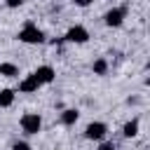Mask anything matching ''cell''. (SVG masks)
<instances>
[{"mask_svg":"<svg viewBox=\"0 0 150 150\" xmlns=\"http://www.w3.org/2000/svg\"><path fill=\"white\" fill-rule=\"evenodd\" d=\"M98 150H117V148H115V143H101Z\"/></svg>","mask_w":150,"mask_h":150,"instance_id":"obj_15","label":"cell"},{"mask_svg":"<svg viewBox=\"0 0 150 150\" xmlns=\"http://www.w3.org/2000/svg\"><path fill=\"white\" fill-rule=\"evenodd\" d=\"M108 61L105 59H96L94 63H91V70H94V75H108Z\"/></svg>","mask_w":150,"mask_h":150,"instance_id":"obj_12","label":"cell"},{"mask_svg":"<svg viewBox=\"0 0 150 150\" xmlns=\"http://www.w3.org/2000/svg\"><path fill=\"white\" fill-rule=\"evenodd\" d=\"M63 40H66V42H75V45H84V42L89 40V30H87L84 26H70V28L66 30Z\"/></svg>","mask_w":150,"mask_h":150,"instance_id":"obj_5","label":"cell"},{"mask_svg":"<svg viewBox=\"0 0 150 150\" xmlns=\"http://www.w3.org/2000/svg\"><path fill=\"white\" fill-rule=\"evenodd\" d=\"M40 87H42V84H40V80H38L33 73L26 75V77L19 82V91H21V94H33V91H38Z\"/></svg>","mask_w":150,"mask_h":150,"instance_id":"obj_7","label":"cell"},{"mask_svg":"<svg viewBox=\"0 0 150 150\" xmlns=\"http://www.w3.org/2000/svg\"><path fill=\"white\" fill-rule=\"evenodd\" d=\"M26 0H5V5L9 7V9H16V7H21Z\"/></svg>","mask_w":150,"mask_h":150,"instance_id":"obj_14","label":"cell"},{"mask_svg":"<svg viewBox=\"0 0 150 150\" xmlns=\"http://www.w3.org/2000/svg\"><path fill=\"white\" fill-rule=\"evenodd\" d=\"M14 103V89H0V108H9Z\"/></svg>","mask_w":150,"mask_h":150,"instance_id":"obj_11","label":"cell"},{"mask_svg":"<svg viewBox=\"0 0 150 150\" xmlns=\"http://www.w3.org/2000/svg\"><path fill=\"white\" fill-rule=\"evenodd\" d=\"M138 127H141L138 117H131L129 122H124V127H122V136H124V138H134V136L138 134Z\"/></svg>","mask_w":150,"mask_h":150,"instance_id":"obj_8","label":"cell"},{"mask_svg":"<svg viewBox=\"0 0 150 150\" xmlns=\"http://www.w3.org/2000/svg\"><path fill=\"white\" fill-rule=\"evenodd\" d=\"M16 38H19V42H23V45H42V42H45V33H42L35 23H30V21L19 30Z\"/></svg>","mask_w":150,"mask_h":150,"instance_id":"obj_1","label":"cell"},{"mask_svg":"<svg viewBox=\"0 0 150 150\" xmlns=\"http://www.w3.org/2000/svg\"><path fill=\"white\" fill-rule=\"evenodd\" d=\"M77 117H80V112H77L75 108H66V110L61 112V124H63V127H73V124L77 122Z\"/></svg>","mask_w":150,"mask_h":150,"instance_id":"obj_9","label":"cell"},{"mask_svg":"<svg viewBox=\"0 0 150 150\" xmlns=\"http://www.w3.org/2000/svg\"><path fill=\"white\" fill-rule=\"evenodd\" d=\"M0 75L2 77H19V66L9 63V61H2L0 63Z\"/></svg>","mask_w":150,"mask_h":150,"instance_id":"obj_10","label":"cell"},{"mask_svg":"<svg viewBox=\"0 0 150 150\" xmlns=\"http://www.w3.org/2000/svg\"><path fill=\"white\" fill-rule=\"evenodd\" d=\"M77 7H87V5H91V0H73Z\"/></svg>","mask_w":150,"mask_h":150,"instance_id":"obj_16","label":"cell"},{"mask_svg":"<svg viewBox=\"0 0 150 150\" xmlns=\"http://www.w3.org/2000/svg\"><path fill=\"white\" fill-rule=\"evenodd\" d=\"M33 75L40 80V84H49V82H54V77H56V70H54L52 66H38V68L33 70Z\"/></svg>","mask_w":150,"mask_h":150,"instance_id":"obj_6","label":"cell"},{"mask_svg":"<svg viewBox=\"0 0 150 150\" xmlns=\"http://www.w3.org/2000/svg\"><path fill=\"white\" fill-rule=\"evenodd\" d=\"M19 124H21V131L26 136H38L40 129H42V117L38 112H23L21 120H19Z\"/></svg>","mask_w":150,"mask_h":150,"instance_id":"obj_2","label":"cell"},{"mask_svg":"<svg viewBox=\"0 0 150 150\" xmlns=\"http://www.w3.org/2000/svg\"><path fill=\"white\" fill-rule=\"evenodd\" d=\"M124 16H127V9L124 7H112V9H108L103 14V23L108 28H120L124 23Z\"/></svg>","mask_w":150,"mask_h":150,"instance_id":"obj_3","label":"cell"},{"mask_svg":"<svg viewBox=\"0 0 150 150\" xmlns=\"http://www.w3.org/2000/svg\"><path fill=\"white\" fill-rule=\"evenodd\" d=\"M12 150H33V148H30L26 141H16V143L12 145Z\"/></svg>","mask_w":150,"mask_h":150,"instance_id":"obj_13","label":"cell"},{"mask_svg":"<svg viewBox=\"0 0 150 150\" xmlns=\"http://www.w3.org/2000/svg\"><path fill=\"white\" fill-rule=\"evenodd\" d=\"M105 134H108V124L105 122H89L84 127V138H89V141H103Z\"/></svg>","mask_w":150,"mask_h":150,"instance_id":"obj_4","label":"cell"}]
</instances>
